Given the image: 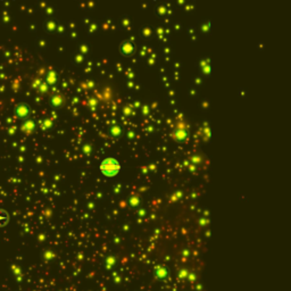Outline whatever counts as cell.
<instances>
[{"instance_id":"cell-4","label":"cell","mask_w":291,"mask_h":291,"mask_svg":"<svg viewBox=\"0 0 291 291\" xmlns=\"http://www.w3.org/2000/svg\"><path fill=\"white\" fill-rule=\"evenodd\" d=\"M180 276H181V277H186V271L181 272V273H180Z\"/></svg>"},{"instance_id":"cell-2","label":"cell","mask_w":291,"mask_h":291,"mask_svg":"<svg viewBox=\"0 0 291 291\" xmlns=\"http://www.w3.org/2000/svg\"><path fill=\"white\" fill-rule=\"evenodd\" d=\"M167 276V271L164 267H157V277L164 279Z\"/></svg>"},{"instance_id":"cell-1","label":"cell","mask_w":291,"mask_h":291,"mask_svg":"<svg viewBox=\"0 0 291 291\" xmlns=\"http://www.w3.org/2000/svg\"><path fill=\"white\" fill-rule=\"evenodd\" d=\"M99 168L105 176H115L121 171V165L115 158H106L101 162Z\"/></svg>"},{"instance_id":"cell-3","label":"cell","mask_w":291,"mask_h":291,"mask_svg":"<svg viewBox=\"0 0 291 291\" xmlns=\"http://www.w3.org/2000/svg\"><path fill=\"white\" fill-rule=\"evenodd\" d=\"M19 108H21V115H22V116H24V114L27 113V109H26L25 107H23V106H21Z\"/></svg>"}]
</instances>
